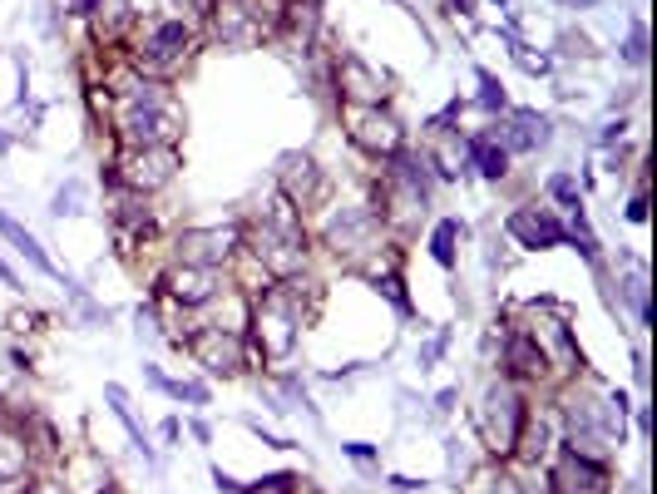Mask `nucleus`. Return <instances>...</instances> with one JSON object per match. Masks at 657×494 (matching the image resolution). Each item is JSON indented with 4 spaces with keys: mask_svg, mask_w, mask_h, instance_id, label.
<instances>
[{
    "mask_svg": "<svg viewBox=\"0 0 657 494\" xmlns=\"http://www.w3.org/2000/svg\"><path fill=\"white\" fill-rule=\"evenodd\" d=\"M114 129L129 149H159L183 134V104L168 84L154 80H119L114 89Z\"/></svg>",
    "mask_w": 657,
    "mask_h": 494,
    "instance_id": "obj_1",
    "label": "nucleus"
},
{
    "mask_svg": "<svg viewBox=\"0 0 657 494\" xmlns=\"http://www.w3.org/2000/svg\"><path fill=\"white\" fill-rule=\"evenodd\" d=\"M247 247H252V257L262 262V272H272V277H297L302 262H307L302 208L277 193V198L257 213V223L247 228Z\"/></svg>",
    "mask_w": 657,
    "mask_h": 494,
    "instance_id": "obj_2",
    "label": "nucleus"
},
{
    "mask_svg": "<svg viewBox=\"0 0 657 494\" xmlns=\"http://www.w3.org/2000/svg\"><path fill=\"white\" fill-rule=\"evenodd\" d=\"M312 307H317V287H312V282H292V277H282V287H272V292L257 302V312H252L257 351L272 356V361H287L292 346H297L302 322L312 317Z\"/></svg>",
    "mask_w": 657,
    "mask_h": 494,
    "instance_id": "obj_3",
    "label": "nucleus"
},
{
    "mask_svg": "<svg viewBox=\"0 0 657 494\" xmlns=\"http://www.w3.org/2000/svg\"><path fill=\"white\" fill-rule=\"evenodd\" d=\"M213 40L228 50H252L277 30L282 5L277 0H213Z\"/></svg>",
    "mask_w": 657,
    "mask_h": 494,
    "instance_id": "obj_4",
    "label": "nucleus"
},
{
    "mask_svg": "<svg viewBox=\"0 0 657 494\" xmlns=\"http://www.w3.org/2000/svg\"><path fill=\"white\" fill-rule=\"evenodd\" d=\"M524 420H529V411H524V396L514 386H490L485 401L475 406V430H480L490 455H514L519 450Z\"/></svg>",
    "mask_w": 657,
    "mask_h": 494,
    "instance_id": "obj_5",
    "label": "nucleus"
},
{
    "mask_svg": "<svg viewBox=\"0 0 657 494\" xmlns=\"http://www.w3.org/2000/svg\"><path fill=\"white\" fill-rule=\"evenodd\" d=\"M346 114V134H351V144L356 149H366V154H386V159H396L401 154V124H396V114H386L381 104H346L341 109Z\"/></svg>",
    "mask_w": 657,
    "mask_h": 494,
    "instance_id": "obj_6",
    "label": "nucleus"
},
{
    "mask_svg": "<svg viewBox=\"0 0 657 494\" xmlns=\"http://www.w3.org/2000/svg\"><path fill=\"white\" fill-rule=\"evenodd\" d=\"M524 336L539 346L544 366H554V371H578V366H583L574 331H569V322H564L559 312H549V307H529V317H524Z\"/></svg>",
    "mask_w": 657,
    "mask_h": 494,
    "instance_id": "obj_7",
    "label": "nucleus"
},
{
    "mask_svg": "<svg viewBox=\"0 0 657 494\" xmlns=\"http://www.w3.org/2000/svg\"><path fill=\"white\" fill-rule=\"evenodd\" d=\"M327 247L336 257H366V252H376V247H381V208L351 203V208L331 213L327 218Z\"/></svg>",
    "mask_w": 657,
    "mask_h": 494,
    "instance_id": "obj_8",
    "label": "nucleus"
},
{
    "mask_svg": "<svg viewBox=\"0 0 657 494\" xmlns=\"http://www.w3.org/2000/svg\"><path fill=\"white\" fill-rule=\"evenodd\" d=\"M178 149L173 144H159V149H124L119 164H114V178L129 188V193H154L164 188L168 178L178 173Z\"/></svg>",
    "mask_w": 657,
    "mask_h": 494,
    "instance_id": "obj_9",
    "label": "nucleus"
},
{
    "mask_svg": "<svg viewBox=\"0 0 657 494\" xmlns=\"http://www.w3.org/2000/svg\"><path fill=\"white\" fill-rule=\"evenodd\" d=\"M188 50H193V30L183 20H159V25H149V35H144V45H139L134 60L149 75H173L188 60Z\"/></svg>",
    "mask_w": 657,
    "mask_h": 494,
    "instance_id": "obj_10",
    "label": "nucleus"
},
{
    "mask_svg": "<svg viewBox=\"0 0 657 494\" xmlns=\"http://www.w3.org/2000/svg\"><path fill=\"white\" fill-rule=\"evenodd\" d=\"M164 297L168 302H178V307H203V302H213L218 292H223V272L218 267H193V262H178V267H168L164 272Z\"/></svg>",
    "mask_w": 657,
    "mask_h": 494,
    "instance_id": "obj_11",
    "label": "nucleus"
},
{
    "mask_svg": "<svg viewBox=\"0 0 657 494\" xmlns=\"http://www.w3.org/2000/svg\"><path fill=\"white\" fill-rule=\"evenodd\" d=\"M188 346H193V361H198L203 371H213V376H238V371H243V341H238L233 327L193 331Z\"/></svg>",
    "mask_w": 657,
    "mask_h": 494,
    "instance_id": "obj_12",
    "label": "nucleus"
},
{
    "mask_svg": "<svg viewBox=\"0 0 657 494\" xmlns=\"http://www.w3.org/2000/svg\"><path fill=\"white\" fill-rule=\"evenodd\" d=\"M549 485H554V494H608V465L593 455L564 450L549 470Z\"/></svg>",
    "mask_w": 657,
    "mask_h": 494,
    "instance_id": "obj_13",
    "label": "nucleus"
},
{
    "mask_svg": "<svg viewBox=\"0 0 657 494\" xmlns=\"http://www.w3.org/2000/svg\"><path fill=\"white\" fill-rule=\"evenodd\" d=\"M238 228L233 223H218V228H188L178 238V262H193V267H218L228 262V252L238 247Z\"/></svg>",
    "mask_w": 657,
    "mask_h": 494,
    "instance_id": "obj_14",
    "label": "nucleus"
},
{
    "mask_svg": "<svg viewBox=\"0 0 657 494\" xmlns=\"http://www.w3.org/2000/svg\"><path fill=\"white\" fill-rule=\"evenodd\" d=\"M504 228H509V238L519 247H559L569 233H564V223L549 213V208H514L509 218H504Z\"/></svg>",
    "mask_w": 657,
    "mask_h": 494,
    "instance_id": "obj_15",
    "label": "nucleus"
},
{
    "mask_svg": "<svg viewBox=\"0 0 657 494\" xmlns=\"http://www.w3.org/2000/svg\"><path fill=\"white\" fill-rule=\"evenodd\" d=\"M336 84H341L346 104H386V75H376L361 55H341Z\"/></svg>",
    "mask_w": 657,
    "mask_h": 494,
    "instance_id": "obj_16",
    "label": "nucleus"
},
{
    "mask_svg": "<svg viewBox=\"0 0 657 494\" xmlns=\"http://www.w3.org/2000/svg\"><path fill=\"white\" fill-rule=\"evenodd\" d=\"M277 193L292 198L297 208H307V203L322 193V173L312 164V154H282V164H277Z\"/></svg>",
    "mask_w": 657,
    "mask_h": 494,
    "instance_id": "obj_17",
    "label": "nucleus"
},
{
    "mask_svg": "<svg viewBox=\"0 0 657 494\" xmlns=\"http://www.w3.org/2000/svg\"><path fill=\"white\" fill-rule=\"evenodd\" d=\"M490 134L499 139L504 154H534V149L549 144V119H539L534 109H519L509 124H499V129H490Z\"/></svg>",
    "mask_w": 657,
    "mask_h": 494,
    "instance_id": "obj_18",
    "label": "nucleus"
},
{
    "mask_svg": "<svg viewBox=\"0 0 657 494\" xmlns=\"http://www.w3.org/2000/svg\"><path fill=\"white\" fill-rule=\"evenodd\" d=\"M317 25H322V15H317V5L312 0H292V5H282V15H277V40L287 45V50H307L312 45V35H317Z\"/></svg>",
    "mask_w": 657,
    "mask_h": 494,
    "instance_id": "obj_19",
    "label": "nucleus"
},
{
    "mask_svg": "<svg viewBox=\"0 0 657 494\" xmlns=\"http://www.w3.org/2000/svg\"><path fill=\"white\" fill-rule=\"evenodd\" d=\"M0 238L15 247V252H20V257H25V262H30L35 272H45V277H55V282H70V277H65V272H60V267L50 262V252L35 243V233H25V228H20V223L10 218V213H0Z\"/></svg>",
    "mask_w": 657,
    "mask_h": 494,
    "instance_id": "obj_20",
    "label": "nucleus"
},
{
    "mask_svg": "<svg viewBox=\"0 0 657 494\" xmlns=\"http://www.w3.org/2000/svg\"><path fill=\"white\" fill-rule=\"evenodd\" d=\"M623 302L638 312V322L643 327H653V302H648V267H643V257H633V252H623Z\"/></svg>",
    "mask_w": 657,
    "mask_h": 494,
    "instance_id": "obj_21",
    "label": "nucleus"
},
{
    "mask_svg": "<svg viewBox=\"0 0 657 494\" xmlns=\"http://www.w3.org/2000/svg\"><path fill=\"white\" fill-rule=\"evenodd\" d=\"M504 366H509V376H519V381H539V376H549L539 346H534L524 331H514V336L504 341Z\"/></svg>",
    "mask_w": 657,
    "mask_h": 494,
    "instance_id": "obj_22",
    "label": "nucleus"
},
{
    "mask_svg": "<svg viewBox=\"0 0 657 494\" xmlns=\"http://www.w3.org/2000/svg\"><path fill=\"white\" fill-rule=\"evenodd\" d=\"M465 154H470V164L480 168L485 178H504V173H509V154L499 149L494 134H470V139H465Z\"/></svg>",
    "mask_w": 657,
    "mask_h": 494,
    "instance_id": "obj_23",
    "label": "nucleus"
},
{
    "mask_svg": "<svg viewBox=\"0 0 657 494\" xmlns=\"http://www.w3.org/2000/svg\"><path fill=\"white\" fill-rule=\"evenodd\" d=\"M554 430H559V411H544L539 420H534V425L524 420V430H519V445H524V455H529V460H539V455L549 450Z\"/></svg>",
    "mask_w": 657,
    "mask_h": 494,
    "instance_id": "obj_24",
    "label": "nucleus"
},
{
    "mask_svg": "<svg viewBox=\"0 0 657 494\" xmlns=\"http://www.w3.org/2000/svg\"><path fill=\"white\" fill-rule=\"evenodd\" d=\"M30 465V450H25V435L15 430H0V480H20Z\"/></svg>",
    "mask_w": 657,
    "mask_h": 494,
    "instance_id": "obj_25",
    "label": "nucleus"
},
{
    "mask_svg": "<svg viewBox=\"0 0 657 494\" xmlns=\"http://www.w3.org/2000/svg\"><path fill=\"white\" fill-rule=\"evenodd\" d=\"M104 401H109V406H114V415L129 425V440L139 445V455H144V460H154V450H149V440H144L139 420H134V411H129V396H124V386H104Z\"/></svg>",
    "mask_w": 657,
    "mask_h": 494,
    "instance_id": "obj_26",
    "label": "nucleus"
},
{
    "mask_svg": "<svg viewBox=\"0 0 657 494\" xmlns=\"http://www.w3.org/2000/svg\"><path fill=\"white\" fill-rule=\"evenodd\" d=\"M455 238H460V223H440V228L430 233V257H435L440 267H455Z\"/></svg>",
    "mask_w": 657,
    "mask_h": 494,
    "instance_id": "obj_27",
    "label": "nucleus"
},
{
    "mask_svg": "<svg viewBox=\"0 0 657 494\" xmlns=\"http://www.w3.org/2000/svg\"><path fill=\"white\" fill-rule=\"evenodd\" d=\"M490 494H544V485H534V480H524V475H494Z\"/></svg>",
    "mask_w": 657,
    "mask_h": 494,
    "instance_id": "obj_28",
    "label": "nucleus"
},
{
    "mask_svg": "<svg viewBox=\"0 0 657 494\" xmlns=\"http://www.w3.org/2000/svg\"><path fill=\"white\" fill-rule=\"evenodd\" d=\"M80 203H84V183H80V178H70V183L55 193V208H50V213H60V218H65V213H80Z\"/></svg>",
    "mask_w": 657,
    "mask_h": 494,
    "instance_id": "obj_29",
    "label": "nucleus"
},
{
    "mask_svg": "<svg viewBox=\"0 0 657 494\" xmlns=\"http://www.w3.org/2000/svg\"><path fill=\"white\" fill-rule=\"evenodd\" d=\"M623 60H628V65H643V60H648V30H643V20H638V25L628 30V45H623Z\"/></svg>",
    "mask_w": 657,
    "mask_h": 494,
    "instance_id": "obj_30",
    "label": "nucleus"
},
{
    "mask_svg": "<svg viewBox=\"0 0 657 494\" xmlns=\"http://www.w3.org/2000/svg\"><path fill=\"white\" fill-rule=\"evenodd\" d=\"M574 243H578V252H583L588 262H598V238L588 233V223H583V208H574Z\"/></svg>",
    "mask_w": 657,
    "mask_h": 494,
    "instance_id": "obj_31",
    "label": "nucleus"
},
{
    "mask_svg": "<svg viewBox=\"0 0 657 494\" xmlns=\"http://www.w3.org/2000/svg\"><path fill=\"white\" fill-rule=\"evenodd\" d=\"M168 396H178V401H188V406H208V386H198V381H173Z\"/></svg>",
    "mask_w": 657,
    "mask_h": 494,
    "instance_id": "obj_32",
    "label": "nucleus"
},
{
    "mask_svg": "<svg viewBox=\"0 0 657 494\" xmlns=\"http://www.w3.org/2000/svg\"><path fill=\"white\" fill-rule=\"evenodd\" d=\"M549 193H554L564 208H578V183L569 173H554V178H549Z\"/></svg>",
    "mask_w": 657,
    "mask_h": 494,
    "instance_id": "obj_33",
    "label": "nucleus"
},
{
    "mask_svg": "<svg viewBox=\"0 0 657 494\" xmlns=\"http://www.w3.org/2000/svg\"><path fill=\"white\" fill-rule=\"evenodd\" d=\"M480 104L485 109H504V89H499V80H494L490 70H480Z\"/></svg>",
    "mask_w": 657,
    "mask_h": 494,
    "instance_id": "obj_34",
    "label": "nucleus"
},
{
    "mask_svg": "<svg viewBox=\"0 0 657 494\" xmlns=\"http://www.w3.org/2000/svg\"><path fill=\"white\" fill-rule=\"evenodd\" d=\"M247 494H297V480L292 475H267V480H257V490Z\"/></svg>",
    "mask_w": 657,
    "mask_h": 494,
    "instance_id": "obj_35",
    "label": "nucleus"
},
{
    "mask_svg": "<svg viewBox=\"0 0 657 494\" xmlns=\"http://www.w3.org/2000/svg\"><path fill=\"white\" fill-rule=\"evenodd\" d=\"M440 351H445V336H435V341H425V351H420V366H430V361H440Z\"/></svg>",
    "mask_w": 657,
    "mask_h": 494,
    "instance_id": "obj_36",
    "label": "nucleus"
},
{
    "mask_svg": "<svg viewBox=\"0 0 657 494\" xmlns=\"http://www.w3.org/2000/svg\"><path fill=\"white\" fill-rule=\"evenodd\" d=\"M643 218H648V198L638 193V198L628 203V223H643Z\"/></svg>",
    "mask_w": 657,
    "mask_h": 494,
    "instance_id": "obj_37",
    "label": "nucleus"
},
{
    "mask_svg": "<svg viewBox=\"0 0 657 494\" xmlns=\"http://www.w3.org/2000/svg\"><path fill=\"white\" fill-rule=\"evenodd\" d=\"M25 494H70V490H65L60 480H40V485H30Z\"/></svg>",
    "mask_w": 657,
    "mask_h": 494,
    "instance_id": "obj_38",
    "label": "nucleus"
},
{
    "mask_svg": "<svg viewBox=\"0 0 657 494\" xmlns=\"http://www.w3.org/2000/svg\"><path fill=\"white\" fill-rule=\"evenodd\" d=\"M346 455H351V460H371L376 450H371V445H361V440H351V445H346Z\"/></svg>",
    "mask_w": 657,
    "mask_h": 494,
    "instance_id": "obj_39",
    "label": "nucleus"
},
{
    "mask_svg": "<svg viewBox=\"0 0 657 494\" xmlns=\"http://www.w3.org/2000/svg\"><path fill=\"white\" fill-rule=\"evenodd\" d=\"M213 485H218V490H228V494L238 490V480H228V475H223V470H213Z\"/></svg>",
    "mask_w": 657,
    "mask_h": 494,
    "instance_id": "obj_40",
    "label": "nucleus"
},
{
    "mask_svg": "<svg viewBox=\"0 0 657 494\" xmlns=\"http://www.w3.org/2000/svg\"><path fill=\"white\" fill-rule=\"evenodd\" d=\"M0 282H5V287H20V277H15V272L5 267V257H0Z\"/></svg>",
    "mask_w": 657,
    "mask_h": 494,
    "instance_id": "obj_41",
    "label": "nucleus"
},
{
    "mask_svg": "<svg viewBox=\"0 0 657 494\" xmlns=\"http://www.w3.org/2000/svg\"><path fill=\"white\" fill-rule=\"evenodd\" d=\"M183 10H213V0H178Z\"/></svg>",
    "mask_w": 657,
    "mask_h": 494,
    "instance_id": "obj_42",
    "label": "nucleus"
},
{
    "mask_svg": "<svg viewBox=\"0 0 657 494\" xmlns=\"http://www.w3.org/2000/svg\"><path fill=\"white\" fill-rule=\"evenodd\" d=\"M75 10H80V15H94V10H99V0H75Z\"/></svg>",
    "mask_w": 657,
    "mask_h": 494,
    "instance_id": "obj_43",
    "label": "nucleus"
},
{
    "mask_svg": "<svg viewBox=\"0 0 657 494\" xmlns=\"http://www.w3.org/2000/svg\"><path fill=\"white\" fill-rule=\"evenodd\" d=\"M470 5H475V0H450V10H460V15H465Z\"/></svg>",
    "mask_w": 657,
    "mask_h": 494,
    "instance_id": "obj_44",
    "label": "nucleus"
}]
</instances>
